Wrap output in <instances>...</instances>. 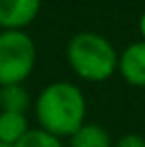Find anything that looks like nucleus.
Returning a JSON list of instances; mask_svg holds the SVG:
<instances>
[{
  "instance_id": "obj_1",
  "label": "nucleus",
  "mask_w": 145,
  "mask_h": 147,
  "mask_svg": "<svg viewBox=\"0 0 145 147\" xmlns=\"http://www.w3.org/2000/svg\"><path fill=\"white\" fill-rule=\"evenodd\" d=\"M32 107L38 127L60 139L72 137L86 123L88 113L86 96L80 86L64 80H56L44 86L36 96Z\"/></svg>"
},
{
  "instance_id": "obj_2",
  "label": "nucleus",
  "mask_w": 145,
  "mask_h": 147,
  "mask_svg": "<svg viewBox=\"0 0 145 147\" xmlns=\"http://www.w3.org/2000/svg\"><path fill=\"white\" fill-rule=\"evenodd\" d=\"M117 50L97 32H78L68 40L66 60L80 80L90 84H101L117 74Z\"/></svg>"
},
{
  "instance_id": "obj_3",
  "label": "nucleus",
  "mask_w": 145,
  "mask_h": 147,
  "mask_svg": "<svg viewBox=\"0 0 145 147\" xmlns=\"http://www.w3.org/2000/svg\"><path fill=\"white\" fill-rule=\"evenodd\" d=\"M36 42L26 30H0V86L24 84L36 68Z\"/></svg>"
},
{
  "instance_id": "obj_4",
  "label": "nucleus",
  "mask_w": 145,
  "mask_h": 147,
  "mask_svg": "<svg viewBox=\"0 0 145 147\" xmlns=\"http://www.w3.org/2000/svg\"><path fill=\"white\" fill-rule=\"evenodd\" d=\"M42 8V0H0V30H26Z\"/></svg>"
},
{
  "instance_id": "obj_5",
  "label": "nucleus",
  "mask_w": 145,
  "mask_h": 147,
  "mask_svg": "<svg viewBox=\"0 0 145 147\" xmlns=\"http://www.w3.org/2000/svg\"><path fill=\"white\" fill-rule=\"evenodd\" d=\"M117 74L131 88H145V42L137 40L119 52Z\"/></svg>"
},
{
  "instance_id": "obj_6",
  "label": "nucleus",
  "mask_w": 145,
  "mask_h": 147,
  "mask_svg": "<svg viewBox=\"0 0 145 147\" xmlns=\"http://www.w3.org/2000/svg\"><path fill=\"white\" fill-rule=\"evenodd\" d=\"M30 121L26 113L0 111V143L16 145L26 133L30 131Z\"/></svg>"
},
{
  "instance_id": "obj_7",
  "label": "nucleus",
  "mask_w": 145,
  "mask_h": 147,
  "mask_svg": "<svg viewBox=\"0 0 145 147\" xmlns=\"http://www.w3.org/2000/svg\"><path fill=\"white\" fill-rule=\"evenodd\" d=\"M70 139V147H113L111 135L99 123H84Z\"/></svg>"
},
{
  "instance_id": "obj_8",
  "label": "nucleus",
  "mask_w": 145,
  "mask_h": 147,
  "mask_svg": "<svg viewBox=\"0 0 145 147\" xmlns=\"http://www.w3.org/2000/svg\"><path fill=\"white\" fill-rule=\"evenodd\" d=\"M30 107H32V96L24 88V84L2 86V90H0V111L28 113Z\"/></svg>"
},
{
  "instance_id": "obj_9",
  "label": "nucleus",
  "mask_w": 145,
  "mask_h": 147,
  "mask_svg": "<svg viewBox=\"0 0 145 147\" xmlns=\"http://www.w3.org/2000/svg\"><path fill=\"white\" fill-rule=\"evenodd\" d=\"M14 147H64L62 139L40 127H32Z\"/></svg>"
},
{
  "instance_id": "obj_10",
  "label": "nucleus",
  "mask_w": 145,
  "mask_h": 147,
  "mask_svg": "<svg viewBox=\"0 0 145 147\" xmlns=\"http://www.w3.org/2000/svg\"><path fill=\"white\" fill-rule=\"evenodd\" d=\"M113 147H145V137L139 133H125L113 143Z\"/></svg>"
},
{
  "instance_id": "obj_11",
  "label": "nucleus",
  "mask_w": 145,
  "mask_h": 147,
  "mask_svg": "<svg viewBox=\"0 0 145 147\" xmlns=\"http://www.w3.org/2000/svg\"><path fill=\"white\" fill-rule=\"evenodd\" d=\"M137 28H139V34H141V40L145 42V10L139 16V22H137Z\"/></svg>"
},
{
  "instance_id": "obj_12",
  "label": "nucleus",
  "mask_w": 145,
  "mask_h": 147,
  "mask_svg": "<svg viewBox=\"0 0 145 147\" xmlns=\"http://www.w3.org/2000/svg\"><path fill=\"white\" fill-rule=\"evenodd\" d=\"M0 147H14V145H4V143H0Z\"/></svg>"
},
{
  "instance_id": "obj_13",
  "label": "nucleus",
  "mask_w": 145,
  "mask_h": 147,
  "mask_svg": "<svg viewBox=\"0 0 145 147\" xmlns=\"http://www.w3.org/2000/svg\"><path fill=\"white\" fill-rule=\"evenodd\" d=\"M0 90H2V86H0Z\"/></svg>"
}]
</instances>
